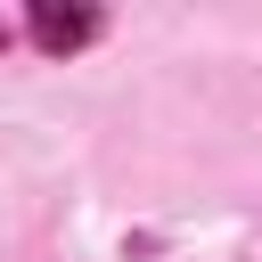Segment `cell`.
I'll use <instances>...</instances> for the list:
<instances>
[{"label": "cell", "mask_w": 262, "mask_h": 262, "mask_svg": "<svg viewBox=\"0 0 262 262\" xmlns=\"http://www.w3.org/2000/svg\"><path fill=\"white\" fill-rule=\"evenodd\" d=\"M90 33H98V16H90V8H57V0H41V8H33V41H41V49H57V57H66V49H82Z\"/></svg>", "instance_id": "cell-1"}]
</instances>
